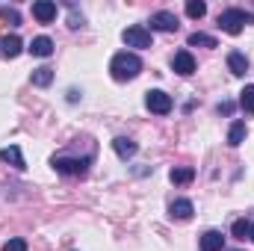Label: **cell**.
<instances>
[{
  "label": "cell",
  "instance_id": "7",
  "mask_svg": "<svg viewBox=\"0 0 254 251\" xmlns=\"http://www.w3.org/2000/svg\"><path fill=\"white\" fill-rule=\"evenodd\" d=\"M33 18H36L39 24H51V21L57 18V3H54V0H36V3H33Z\"/></svg>",
  "mask_w": 254,
  "mask_h": 251
},
{
  "label": "cell",
  "instance_id": "16",
  "mask_svg": "<svg viewBox=\"0 0 254 251\" xmlns=\"http://www.w3.org/2000/svg\"><path fill=\"white\" fill-rule=\"evenodd\" d=\"M30 80H33V86H39V89H48V86L54 83V68H48V65H42V68H33Z\"/></svg>",
  "mask_w": 254,
  "mask_h": 251
},
{
  "label": "cell",
  "instance_id": "2",
  "mask_svg": "<svg viewBox=\"0 0 254 251\" xmlns=\"http://www.w3.org/2000/svg\"><path fill=\"white\" fill-rule=\"evenodd\" d=\"M249 21H254V15L243 12V9H225V12L219 15V27H222L228 36H240Z\"/></svg>",
  "mask_w": 254,
  "mask_h": 251
},
{
  "label": "cell",
  "instance_id": "9",
  "mask_svg": "<svg viewBox=\"0 0 254 251\" xmlns=\"http://www.w3.org/2000/svg\"><path fill=\"white\" fill-rule=\"evenodd\" d=\"M21 51H24V42H21L15 33L0 39V57H6V60H15V57H21Z\"/></svg>",
  "mask_w": 254,
  "mask_h": 251
},
{
  "label": "cell",
  "instance_id": "26",
  "mask_svg": "<svg viewBox=\"0 0 254 251\" xmlns=\"http://www.w3.org/2000/svg\"><path fill=\"white\" fill-rule=\"evenodd\" d=\"M219 113L231 116V113H234V104H231V101H222V104H219Z\"/></svg>",
  "mask_w": 254,
  "mask_h": 251
},
{
  "label": "cell",
  "instance_id": "24",
  "mask_svg": "<svg viewBox=\"0 0 254 251\" xmlns=\"http://www.w3.org/2000/svg\"><path fill=\"white\" fill-rule=\"evenodd\" d=\"M3 251H27V240H21V237H15V240H9Z\"/></svg>",
  "mask_w": 254,
  "mask_h": 251
},
{
  "label": "cell",
  "instance_id": "22",
  "mask_svg": "<svg viewBox=\"0 0 254 251\" xmlns=\"http://www.w3.org/2000/svg\"><path fill=\"white\" fill-rule=\"evenodd\" d=\"M0 18H3L6 24H12V27H18V24H21V15H18V9H15V6H0Z\"/></svg>",
  "mask_w": 254,
  "mask_h": 251
},
{
  "label": "cell",
  "instance_id": "20",
  "mask_svg": "<svg viewBox=\"0 0 254 251\" xmlns=\"http://www.w3.org/2000/svg\"><path fill=\"white\" fill-rule=\"evenodd\" d=\"M240 107H243L246 116H254V86H246L240 92Z\"/></svg>",
  "mask_w": 254,
  "mask_h": 251
},
{
  "label": "cell",
  "instance_id": "25",
  "mask_svg": "<svg viewBox=\"0 0 254 251\" xmlns=\"http://www.w3.org/2000/svg\"><path fill=\"white\" fill-rule=\"evenodd\" d=\"M68 27H71V30H77V27H83V15H77V12H71V18H68Z\"/></svg>",
  "mask_w": 254,
  "mask_h": 251
},
{
  "label": "cell",
  "instance_id": "12",
  "mask_svg": "<svg viewBox=\"0 0 254 251\" xmlns=\"http://www.w3.org/2000/svg\"><path fill=\"white\" fill-rule=\"evenodd\" d=\"M113 151H116L122 160H130V157H136L139 145H136L133 139H127V136H116V139H113Z\"/></svg>",
  "mask_w": 254,
  "mask_h": 251
},
{
  "label": "cell",
  "instance_id": "8",
  "mask_svg": "<svg viewBox=\"0 0 254 251\" xmlns=\"http://www.w3.org/2000/svg\"><path fill=\"white\" fill-rule=\"evenodd\" d=\"M172 68H175L181 77H190V74H195V57H192L190 51H178V54L172 57Z\"/></svg>",
  "mask_w": 254,
  "mask_h": 251
},
{
  "label": "cell",
  "instance_id": "19",
  "mask_svg": "<svg viewBox=\"0 0 254 251\" xmlns=\"http://www.w3.org/2000/svg\"><path fill=\"white\" fill-rule=\"evenodd\" d=\"M187 45H190V48H216V39L207 36V33H190Z\"/></svg>",
  "mask_w": 254,
  "mask_h": 251
},
{
  "label": "cell",
  "instance_id": "3",
  "mask_svg": "<svg viewBox=\"0 0 254 251\" xmlns=\"http://www.w3.org/2000/svg\"><path fill=\"white\" fill-rule=\"evenodd\" d=\"M51 166H54L60 175H71V178H77V175H86V169H89V157H86V160H74V157L60 154V157L51 160Z\"/></svg>",
  "mask_w": 254,
  "mask_h": 251
},
{
  "label": "cell",
  "instance_id": "5",
  "mask_svg": "<svg viewBox=\"0 0 254 251\" xmlns=\"http://www.w3.org/2000/svg\"><path fill=\"white\" fill-rule=\"evenodd\" d=\"M151 30H157V33H175L181 24H178V15L175 12H166V9H160V12H154L151 15Z\"/></svg>",
  "mask_w": 254,
  "mask_h": 251
},
{
  "label": "cell",
  "instance_id": "21",
  "mask_svg": "<svg viewBox=\"0 0 254 251\" xmlns=\"http://www.w3.org/2000/svg\"><path fill=\"white\" fill-rule=\"evenodd\" d=\"M187 15L195 18V21L204 18V15H207V3H204V0H190V3H187Z\"/></svg>",
  "mask_w": 254,
  "mask_h": 251
},
{
  "label": "cell",
  "instance_id": "13",
  "mask_svg": "<svg viewBox=\"0 0 254 251\" xmlns=\"http://www.w3.org/2000/svg\"><path fill=\"white\" fill-rule=\"evenodd\" d=\"M33 57H51L54 54V39H48V36H36L33 42H30V48H27Z\"/></svg>",
  "mask_w": 254,
  "mask_h": 251
},
{
  "label": "cell",
  "instance_id": "4",
  "mask_svg": "<svg viewBox=\"0 0 254 251\" xmlns=\"http://www.w3.org/2000/svg\"><path fill=\"white\" fill-rule=\"evenodd\" d=\"M145 107L151 110V113H157V116H169L172 113V95H166L163 89H151L148 95H145Z\"/></svg>",
  "mask_w": 254,
  "mask_h": 251
},
{
  "label": "cell",
  "instance_id": "14",
  "mask_svg": "<svg viewBox=\"0 0 254 251\" xmlns=\"http://www.w3.org/2000/svg\"><path fill=\"white\" fill-rule=\"evenodd\" d=\"M228 68H231V74L246 77V71H249V60H246V54H243V51H231V54H228Z\"/></svg>",
  "mask_w": 254,
  "mask_h": 251
},
{
  "label": "cell",
  "instance_id": "17",
  "mask_svg": "<svg viewBox=\"0 0 254 251\" xmlns=\"http://www.w3.org/2000/svg\"><path fill=\"white\" fill-rule=\"evenodd\" d=\"M246 133H249L246 122H234L231 130H228V145H231V148H240V145L246 142Z\"/></svg>",
  "mask_w": 254,
  "mask_h": 251
},
{
  "label": "cell",
  "instance_id": "23",
  "mask_svg": "<svg viewBox=\"0 0 254 251\" xmlns=\"http://www.w3.org/2000/svg\"><path fill=\"white\" fill-rule=\"evenodd\" d=\"M249 231H252V222H246V219H237V222L231 225V234H234L237 240H246Z\"/></svg>",
  "mask_w": 254,
  "mask_h": 251
},
{
  "label": "cell",
  "instance_id": "10",
  "mask_svg": "<svg viewBox=\"0 0 254 251\" xmlns=\"http://www.w3.org/2000/svg\"><path fill=\"white\" fill-rule=\"evenodd\" d=\"M0 160H3L6 166L18 169V172H24V169H27V163H24V154H21V148H18V145H6V148L0 151Z\"/></svg>",
  "mask_w": 254,
  "mask_h": 251
},
{
  "label": "cell",
  "instance_id": "18",
  "mask_svg": "<svg viewBox=\"0 0 254 251\" xmlns=\"http://www.w3.org/2000/svg\"><path fill=\"white\" fill-rule=\"evenodd\" d=\"M169 178H172V184H181V187H184V184H190L192 178H195V169H192V166H175V169L169 172Z\"/></svg>",
  "mask_w": 254,
  "mask_h": 251
},
{
  "label": "cell",
  "instance_id": "6",
  "mask_svg": "<svg viewBox=\"0 0 254 251\" xmlns=\"http://www.w3.org/2000/svg\"><path fill=\"white\" fill-rule=\"evenodd\" d=\"M122 39H125L127 48H151V30H145V27H127L125 33H122Z\"/></svg>",
  "mask_w": 254,
  "mask_h": 251
},
{
  "label": "cell",
  "instance_id": "1",
  "mask_svg": "<svg viewBox=\"0 0 254 251\" xmlns=\"http://www.w3.org/2000/svg\"><path fill=\"white\" fill-rule=\"evenodd\" d=\"M110 74H113V80H119V83H127V80H136L139 74H142V60L136 57V54H116L113 57V63H110Z\"/></svg>",
  "mask_w": 254,
  "mask_h": 251
},
{
  "label": "cell",
  "instance_id": "27",
  "mask_svg": "<svg viewBox=\"0 0 254 251\" xmlns=\"http://www.w3.org/2000/svg\"><path fill=\"white\" fill-rule=\"evenodd\" d=\"M249 237H252V243H254V225H252V231H249Z\"/></svg>",
  "mask_w": 254,
  "mask_h": 251
},
{
  "label": "cell",
  "instance_id": "11",
  "mask_svg": "<svg viewBox=\"0 0 254 251\" xmlns=\"http://www.w3.org/2000/svg\"><path fill=\"white\" fill-rule=\"evenodd\" d=\"M192 213H195V207H192V201H187V198H178V201H172V207H169V216L178 219V222H190Z\"/></svg>",
  "mask_w": 254,
  "mask_h": 251
},
{
  "label": "cell",
  "instance_id": "15",
  "mask_svg": "<svg viewBox=\"0 0 254 251\" xmlns=\"http://www.w3.org/2000/svg\"><path fill=\"white\" fill-rule=\"evenodd\" d=\"M222 249H225L222 231H207V234L201 237V251H222Z\"/></svg>",
  "mask_w": 254,
  "mask_h": 251
}]
</instances>
